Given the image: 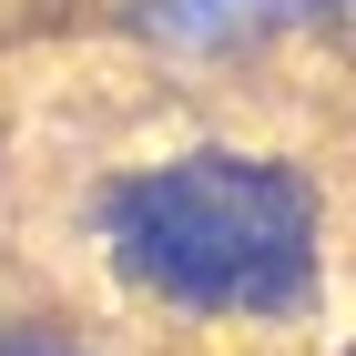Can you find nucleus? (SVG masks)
Listing matches in <instances>:
<instances>
[{"mask_svg": "<svg viewBox=\"0 0 356 356\" xmlns=\"http://www.w3.org/2000/svg\"><path fill=\"white\" fill-rule=\"evenodd\" d=\"M346 41H356V31H346Z\"/></svg>", "mask_w": 356, "mask_h": 356, "instance_id": "nucleus-4", "label": "nucleus"}, {"mask_svg": "<svg viewBox=\"0 0 356 356\" xmlns=\"http://www.w3.org/2000/svg\"><path fill=\"white\" fill-rule=\"evenodd\" d=\"M82 326L163 356H275L326 336L346 285L336 173L224 112H153L61 173L51 224Z\"/></svg>", "mask_w": 356, "mask_h": 356, "instance_id": "nucleus-1", "label": "nucleus"}, {"mask_svg": "<svg viewBox=\"0 0 356 356\" xmlns=\"http://www.w3.org/2000/svg\"><path fill=\"white\" fill-rule=\"evenodd\" d=\"M102 31L173 92H224L305 41H346L356 0H102Z\"/></svg>", "mask_w": 356, "mask_h": 356, "instance_id": "nucleus-2", "label": "nucleus"}, {"mask_svg": "<svg viewBox=\"0 0 356 356\" xmlns=\"http://www.w3.org/2000/svg\"><path fill=\"white\" fill-rule=\"evenodd\" d=\"M0 356H122V346L92 336L82 316H51V305H0Z\"/></svg>", "mask_w": 356, "mask_h": 356, "instance_id": "nucleus-3", "label": "nucleus"}]
</instances>
